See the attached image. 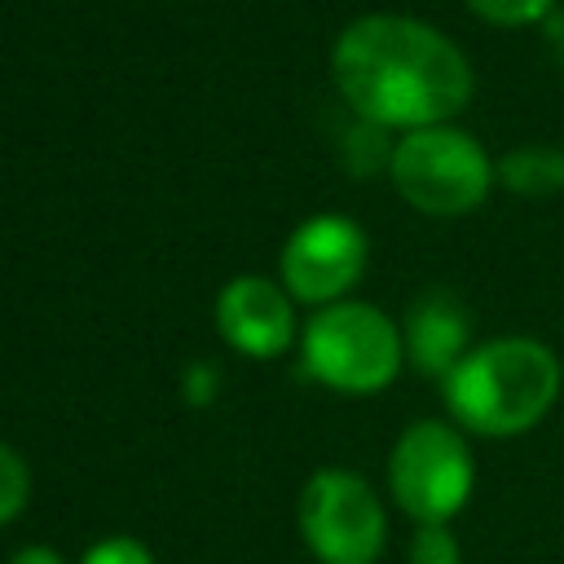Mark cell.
Returning a JSON list of instances; mask_svg holds the SVG:
<instances>
[{"label": "cell", "mask_w": 564, "mask_h": 564, "mask_svg": "<svg viewBox=\"0 0 564 564\" xmlns=\"http://www.w3.org/2000/svg\"><path fill=\"white\" fill-rule=\"evenodd\" d=\"M366 269V234L344 216L304 220L282 247V282L304 304L344 295Z\"/></svg>", "instance_id": "obj_7"}, {"label": "cell", "mask_w": 564, "mask_h": 564, "mask_svg": "<svg viewBox=\"0 0 564 564\" xmlns=\"http://www.w3.org/2000/svg\"><path fill=\"white\" fill-rule=\"evenodd\" d=\"M555 397L560 361L524 335L489 339L445 375V405L476 436H520L546 419Z\"/></svg>", "instance_id": "obj_2"}, {"label": "cell", "mask_w": 564, "mask_h": 564, "mask_svg": "<svg viewBox=\"0 0 564 564\" xmlns=\"http://www.w3.org/2000/svg\"><path fill=\"white\" fill-rule=\"evenodd\" d=\"M546 44H551L555 62L564 66V13H551V18H546Z\"/></svg>", "instance_id": "obj_17"}, {"label": "cell", "mask_w": 564, "mask_h": 564, "mask_svg": "<svg viewBox=\"0 0 564 564\" xmlns=\"http://www.w3.org/2000/svg\"><path fill=\"white\" fill-rule=\"evenodd\" d=\"M410 564H463V551L449 524H419L410 542Z\"/></svg>", "instance_id": "obj_12"}, {"label": "cell", "mask_w": 564, "mask_h": 564, "mask_svg": "<svg viewBox=\"0 0 564 564\" xmlns=\"http://www.w3.org/2000/svg\"><path fill=\"white\" fill-rule=\"evenodd\" d=\"M300 533L322 564H375L388 542V516L366 476L322 467L300 494Z\"/></svg>", "instance_id": "obj_6"}, {"label": "cell", "mask_w": 564, "mask_h": 564, "mask_svg": "<svg viewBox=\"0 0 564 564\" xmlns=\"http://www.w3.org/2000/svg\"><path fill=\"white\" fill-rule=\"evenodd\" d=\"M392 185L401 198L427 216H463L471 212L494 181L485 150L458 128H419L392 145Z\"/></svg>", "instance_id": "obj_5"}, {"label": "cell", "mask_w": 564, "mask_h": 564, "mask_svg": "<svg viewBox=\"0 0 564 564\" xmlns=\"http://www.w3.org/2000/svg\"><path fill=\"white\" fill-rule=\"evenodd\" d=\"M79 564H154V560L137 538H101L84 551Z\"/></svg>", "instance_id": "obj_15"}, {"label": "cell", "mask_w": 564, "mask_h": 564, "mask_svg": "<svg viewBox=\"0 0 564 564\" xmlns=\"http://www.w3.org/2000/svg\"><path fill=\"white\" fill-rule=\"evenodd\" d=\"M9 564H66V560H62L53 546H22Z\"/></svg>", "instance_id": "obj_16"}, {"label": "cell", "mask_w": 564, "mask_h": 564, "mask_svg": "<svg viewBox=\"0 0 564 564\" xmlns=\"http://www.w3.org/2000/svg\"><path fill=\"white\" fill-rule=\"evenodd\" d=\"M26 494H31L26 463L0 441V524H9V520L26 507Z\"/></svg>", "instance_id": "obj_11"}, {"label": "cell", "mask_w": 564, "mask_h": 564, "mask_svg": "<svg viewBox=\"0 0 564 564\" xmlns=\"http://www.w3.org/2000/svg\"><path fill=\"white\" fill-rule=\"evenodd\" d=\"M379 163H392V150H388V141H383V128L361 119V128L348 132V167H352L357 176H370Z\"/></svg>", "instance_id": "obj_13"}, {"label": "cell", "mask_w": 564, "mask_h": 564, "mask_svg": "<svg viewBox=\"0 0 564 564\" xmlns=\"http://www.w3.org/2000/svg\"><path fill=\"white\" fill-rule=\"evenodd\" d=\"M494 176L507 189L529 194V198L555 194V189H564V150H555V145H520V150L502 154Z\"/></svg>", "instance_id": "obj_10"}, {"label": "cell", "mask_w": 564, "mask_h": 564, "mask_svg": "<svg viewBox=\"0 0 564 564\" xmlns=\"http://www.w3.org/2000/svg\"><path fill=\"white\" fill-rule=\"evenodd\" d=\"M405 352L423 375H449L467 357V313L449 291H427L405 317Z\"/></svg>", "instance_id": "obj_9"}, {"label": "cell", "mask_w": 564, "mask_h": 564, "mask_svg": "<svg viewBox=\"0 0 564 564\" xmlns=\"http://www.w3.org/2000/svg\"><path fill=\"white\" fill-rule=\"evenodd\" d=\"M220 335L247 357H278L291 344V300L269 278H234L216 300Z\"/></svg>", "instance_id": "obj_8"}, {"label": "cell", "mask_w": 564, "mask_h": 564, "mask_svg": "<svg viewBox=\"0 0 564 564\" xmlns=\"http://www.w3.org/2000/svg\"><path fill=\"white\" fill-rule=\"evenodd\" d=\"M388 485L414 524H449L476 485V463L463 432L441 419L410 423L392 445Z\"/></svg>", "instance_id": "obj_4"}, {"label": "cell", "mask_w": 564, "mask_h": 564, "mask_svg": "<svg viewBox=\"0 0 564 564\" xmlns=\"http://www.w3.org/2000/svg\"><path fill=\"white\" fill-rule=\"evenodd\" d=\"M344 101L379 128H441L471 97L467 57L432 26L397 13L357 18L330 57Z\"/></svg>", "instance_id": "obj_1"}, {"label": "cell", "mask_w": 564, "mask_h": 564, "mask_svg": "<svg viewBox=\"0 0 564 564\" xmlns=\"http://www.w3.org/2000/svg\"><path fill=\"white\" fill-rule=\"evenodd\" d=\"M467 4H471V13H480L498 26H524V22L551 18L555 0H467Z\"/></svg>", "instance_id": "obj_14"}, {"label": "cell", "mask_w": 564, "mask_h": 564, "mask_svg": "<svg viewBox=\"0 0 564 564\" xmlns=\"http://www.w3.org/2000/svg\"><path fill=\"white\" fill-rule=\"evenodd\" d=\"M401 335L375 304H330L304 326V370L335 392H379L401 370Z\"/></svg>", "instance_id": "obj_3"}]
</instances>
